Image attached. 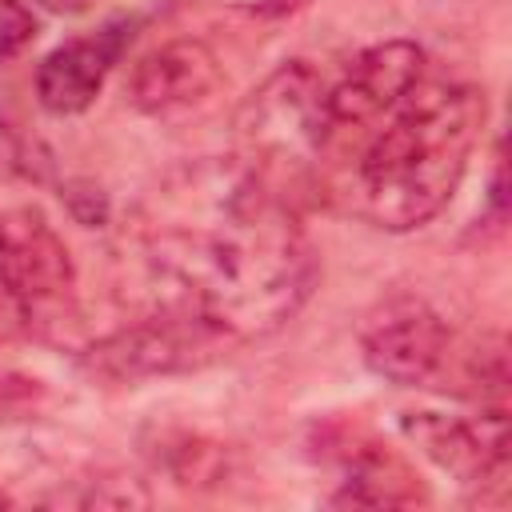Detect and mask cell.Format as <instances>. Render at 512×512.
I'll use <instances>...</instances> for the list:
<instances>
[{
	"mask_svg": "<svg viewBox=\"0 0 512 512\" xmlns=\"http://www.w3.org/2000/svg\"><path fill=\"white\" fill-rule=\"evenodd\" d=\"M152 308L184 312L232 344L288 324L320 264L280 196L248 160H200L172 172L140 224Z\"/></svg>",
	"mask_w": 512,
	"mask_h": 512,
	"instance_id": "6da1fadb",
	"label": "cell"
},
{
	"mask_svg": "<svg viewBox=\"0 0 512 512\" xmlns=\"http://www.w3.org/2000/svg\"><path fill=\"white\" fill-rule=\"evenodd\" d=\"M488 96L476 84H416L356 156L348 204L376 228L412 232L456 196L484 132Z\"/></svg>",
	"mask_w": 512,
	"mask_h": 512,
	"instance_id": "7a4b0ae2",
	"label": "cell"
},
{
	"mask_svg": "<svg viewBox=\"0 0 512 512\" xmlns=\"http://www.w3.org/2000/svg\"><path fill=\"white\" fill-rule=\"evenodd\" d=\"M324 88L328 80L308 60H288L244 100L236 116L244 148L240 160H248L280 196H288L332 140Z\"/></svg>",
	"mask_w": 512,
	"mask_h": 512,
	"instance_id": "3957f363",
	"label": "cell"
},
{
	"mask_svg": "<svg viewBox=\"0 0 512 512\" xmlns=\"http://www.w3.org/2000/svg\"><path fill=\"white\" fill-rule=\"evenodd\" d=\"M76 264L64 236L32 204L0 212V344L64 324Z\"/></svg>",
	"mask_w": 512,
	"mask_h": 512,
	"instance_id": "277c9868",
	"label": "cell"
},
{
	"mask_svg": "<svg viewBox=\"0 0 512 512\" xmlns=\"http://www.w3.org/2000/svg\"><path fill=\"white\" fill-rule=\"evenodd\" d=\"M236 344L228 336H220L216 328L184 316V312H164L152 308L148 316L132 320L128 328L92 340L76 364L88 380L108 384V388H124V384H140V380H156V376H176V372H196L220 356H228Z\"/></svg>",
	"mask_w": 512,
	"mask_h": 512,
	"instance_id": "5b68a950",
	"label": "cell"
},
{
	"mask_svg": "<svg viewBox=\"0 0 512 512\" xmlns=\"http://www.w3.org/2000/svg\"><path fill=\"white\" fill-rule=\"evenodd\" d=\"M316 456L340 472L332 508H412L428 504V488L412 464L376 440L368 428L348 420H324L312 428Z\"/></svg>",
	"mask_w": 512,
	"mask_h": 512,
	"instance_id": "8992f818",
	"label": "cell"
},
{
	"mask_svg": "<svg viewBox=\"0 0 512 512\" xmlns=\"http://www.w3.org/2000/svg\"><path fill=\"white\" fill-rule=\"evenodd\" d=\"M360 356L380 380L416 388L440 372L448 356V328L428 300L392 292L364 312Z\"/></svg>",
	"mask_w": 512,
	"mask_h": 512,
	"instance_id": "52a82bcc",
	"label": "cell"
},
{
	"mask_svg": "<svg viewBox=\"0 0 512 512\" xmlns=\"http://www.w3.org/2000/svg\"><path fill=\"white\" fill-rule=\"evenodd\" d=\"M400 432L440 472H448L460 484L484 488V484H504V476H508V412H504V404L484 408L476 416L404 412Z\"/></svg>",
	"mask_w": 512,
	"mask_h": 512,
	"instance_id": "ba28073f",
	"label": "cell"
},
{
	"mask_svg": "<svg viewBox=\"0 0 512 512\" xmlns=\"http://www.w3.org/2000/svg\"><path fill=\"white\" fill-rule=\"evenodd\" d=\"M424 72V48L412 40H384L348 60V68L324 88V108H328V128L336 132H356L384 112H392Z\"/></svg>",
	"mask_w": 512,
	"mask_h": 512,
	"instance_id": "9c48e42d",
	"label": "cell"
},
{
	"mask_svg": "<svg viewBox=\"0 0 512 512\" xmlns=\"http://www.w3.org/2000/svg\"><path fill=\"white\" fill-rule=\"evenodd\" d=\"M136 28H140L136 16H116V20L100 24L96 32L72 36L60 48H52L36 68V100H40V108H48L52 116L84 112L100 96L108 72L128 52Z\"/></svg>",
	"mask_w": 512,
	"mask_h": 512,
	"instance_id": "30bf717a",
	"label": "cell"
},
{
	"mask_svg": "<svg viewBox=\"0 0 512 512\" xmlns=\"http://www.w3.org/2000/svg\"><path fill=\"white\" fill-rule=\"evenodd\" d=\"M220 80V60L204 40H172L136 60L124 96L144 116H176L204 104Z\"/></svg>",
	"mask_w": 512,
	"mask_h": 512,
	"instance_id": "8fae6325",
	"label": "cell"
},
{
	"mask_svg": "<svg viewBox=\"0 0 512 512\" xmlns=\"http://www.w3.org/2000/svg\"><path fill=\"white\" fill-rule=\"evenodd\" d=\"M152 464L180 488H212L228 476V448L184 428H156V440L148 444Z\"/></svg>",
	"mask_w": 512,
	"mask_h": 512,
	"instance_id": "7c38bea8",
	"label": "cell"
},
{
	"mask_svg": "<svg viewBox=\"0 0 512 512\" xmlns=\"http://www.w3.org/2000/svg\"><path fill=\"white\" fill-rule=\"evenodd\" d=\"M52 172V152L36 132L24 128L16 108L0 96V180L24 176V180H44Z\"/></svg>",
	"mask_w": 512,
	"mask_h": 512,
	"instance_id": "4fadbf2b",
	"label": "cell"
},
{
	"mask_svg": "<svg viewBox=\"0 0 512 512\" xmlns=\"http://www.w3.org/2000/svg\"><path fill=\"white\" fill-rule=\"evenodd\" d=\"M40 24L24 0H0V64L36 40Z\"/></svg>",
	"mask_w": 512,
	"mask_h": 512,
	"instance_id": "5bb4252c",
	"label": "cell"
},
{
	"mask_svg": "<svg viewBox=\"0 0 512 512\" xmlns=\"http://www.w3.org/2000/svg\"><path fill=\"white\" fill-rule=\"evenodd\" d=\"M60 200L68 204L72 220L84 224V228H96V224L108 220V196L92 180H64L60 184Z\"/></svg>",
	"mask_w": 512,
	"mask_h": 512,
	"instance_id": "9a60e30c",
	"label": "cell"
},
{
	"mask_svg": "<svg viewBox=\"0 0 512 512\" xmlns=\"http://www.w3.org/2000/svg\"><path fill=\"white\" fill-rule=\"evenodd\" d=\"M32 396H40V380L0 368V408L4 404H20V400H32Z\"/></svg>",
	"mask_w": 512,
	"mask_h": 512,
	"instance_id": "2e32d148",
	"label": "cell"
},
{
	"mask_svg": "<svg viewBox=\"0 0 512 512\" xmlns=\"http://www.w3.org/2000/svg\"><path fill=\"white\" fill-rule=\"evenodd\" d=\"M488 204H492V216H504V204H508V188H504V152H496V164H492Z\"/></svg>",
	"mask_w": 512,
	"mask_h": 512,
	"instance_id": "e0dca14e",
	"label": "cell"
},
{
	"mask_svg": "<svg viewBox=\"0 0 512 512\" xmlns=\"http://www.w3.org/2000/svg\"><path fill=\"white\" fill-rule=\"evenodd\" d=\"M32 4H40L52 16H76V12H88L96 0H32Z\"/></svg>",
	"mask_w": 512,
	"mask_h": 512,
	"instance_id": "ac0fdd59",
	"label": "cell"
},
{
	"mask_svg": "<svg viewBox=\"0 0 512 512\" xmlns=\"http://www.w3.org/2000/svg\"><path fill=\"white\" fill-rule=\"evenodd\" d=\"M12 504H16V500H12L8 492H0V508H12Z\"/></svg>",
	"mask_w": 512,
	"mask_h": 512,
	"instance_id": "d6986e66",
	"label": "cell"
}]
</instances>
